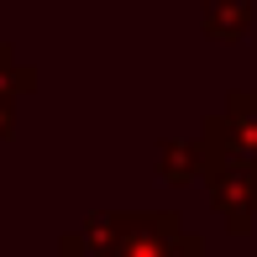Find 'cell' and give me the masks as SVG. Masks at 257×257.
Wrapping results in <instances>:
<instances>
[{
  "label": "cell",
  "mask_w": 257,
  "mask_h": 257,
  "mask_svg": "<svg viewBox=\"0 0 257 257\" xmlns=\"http://www.w3.org/2000/svg\"><path fill=\"white\" fill-rule=\"evenodd\" d=\"M215 37H226V42H236L241 32L252 27V6H241V0H226V6H215L210 0V21H205Z\"/></svg>",
  "instance_id": "cell-6"
},
{
  "label": "cell",
  "mask_w": 257,
  "mask_h": 257,
  "mask_svg": "<svg viewBox=\"0 0 257 257\" xmlns=\"http://www.w3.org/2000/svg\"><path fill=\"white\" fill-rule=\"evenodd\" d=\"M200 168H205V142H163L158 173H163L168 184H189Z\"/></svg>",
  "instance_id": "cell-5"
},
{
  "label": "cell",
  "mask_w": 257,
  "mask_h": 257,
  "mask_svg": "<svg viewBox=\"0 0 257 257\" xmlns=\"http://www.w3.org/2000/svg\"><path fill=\"white\" fill-rule=\"evenodd\" d=\"M32 84H37V74H32L27 63H16V53H11V48H0V95L16 100V95H27Z\"/></svg>",
  "instance_id": "cell-7"
},
{
  "label": "cell",
  "mask_w": 257,
  "mask_h": 257,
  "mask_svg": "<svg viewBox=\"0 0 257 257\" xmlns=\"http://www.w3.org/2000/svg\"><path fill=\"white\" fill-rule=\"evenodd\" d=\"M121 220H126V215H110V210L89 215L79 236H63V257H79L84 247H89V257H105V252H110V241L121 236Z\"/></svg>",
  "instance_id": "cell-4"
},
{
  "label": "cell",
  "mask_w": 257,
  "mask_h": 257,
  "mask_svg": "<svg viewBox=\"0 0 257 257\" xmlns=\"http://www.w3.org/2000/svg\"><path fill=\"white\" fill-rule=\"evenodd\" d=\"M210 200L231 220V231H247L252 215H257V158L226 153L210 168Z\"/></svg>",
  "instance_id": "cell-2"
},
{
  "label": "cell",
  "mask_w": 257,
  "mask_h": 257,
  "mask_svg": "<svg viewBox=\"0 0 257 257\" xmlns=\"http://www.w3.org/2000/svg\"><path fill=\"white\" fill-rule=\"evenodd\" d=\"M210 137H220L226 153H241V158H257V95H231L226 115L210 121Z\"/></svg>",
  "instance_id": "cell-3"
},
{
  "label": "cell",
  "mask_w": 257,
  "mask_h": 257,
  "mask_svg": "<svg viewBox=\"0 0 257 257\" xmlns=\"http://www.w3.org/2000/svg\"><path fill=\"white\" fill-rule=\"evenodd\" d=\"M105 257H200V236H189L179 215H126Z\"/></svg>",
  "instance_id": "cell-1"
}]
</instances>
